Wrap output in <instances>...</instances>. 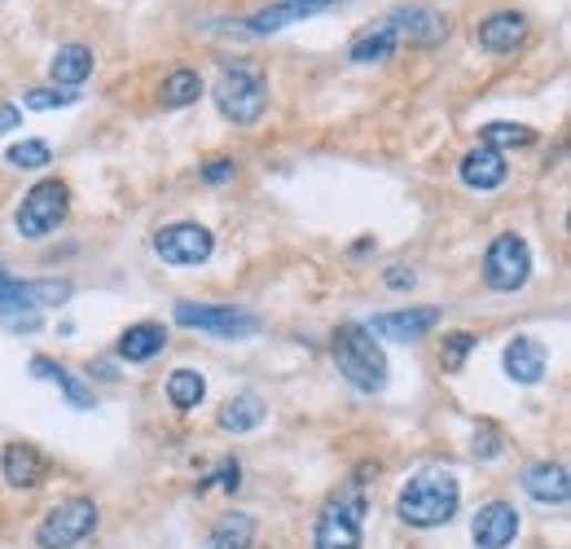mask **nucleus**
<instances>
[{
    "mask_svg": "<svg viewBox=\"0 0 571 549\" xmlns=\"http://www.w3.org/2000/svg\"><path fill=\"white\" fill-rule=\"evenodd\" d=\"M457 506H461V484H457L453 470H422V475H414V479L400 488V497H396L400 523L422 528V532L453 523Z\"/></svg>",
    "mask_w": 571,
    "mask_h": 549,
    "instance_id": "nucleus-1",
    "label": "nucleus"
},
{
    "mask_svg": "<svg viewBox=\"0 0 571 549\" xmlns=\"http://www.w3.org/2000/svg\"><path fill=\"white\" fill-rule=\"evenodd\" d=\"M330 352H335V365H339V374L356 387V392H365V396H374V392H383L387 387V356H383V347H378V338L369 334L365 326H356V322H343L335 329V343H330Z\"/></svg>",
    "mask_w": 571,
    "mask_h": 549,
    "instance_id": "nucleus-2",
    "label": "nucleus"
},
{
    "mask_svg": "<svg viewBox=\"0 0 571 549\" xmlns=\"http://www.w3.org/2000/svg\"><path fill=\"white\" fill-rule=\"evenodd\" d=\"M365 492L360 484L343 488L339 497L326 501V510L317 515V528H313V549H360L365 541Z\"/></svg>",
    "mask_w": 571,
    "mask_h": 549,
    "instance_id": "nucleus-3",
    "label": "nucleus"
},
{
    "mask_svg": "<svg viewBox=\"0 0 571 549\" xmlns=\"http://www.w3.org/2000/svg\"><path fill=\"white\" fill-rule=\"evenodd\" d=\"M212 98H216V106L225 119L233 123H255L264 110H268V84H264V75L259 71H251V67H225V75H221V84L212 89Z\"/></svg>",
    "mask_w": 571,
    "mask_h": 549,
    "instance_id": "nucleus-4",
    "label": "nucleus"
},
{
    "mask_svg": "<svg viewBox=\"0 0 571 549\" xmlns=\"http://www.w3.org/2000/svg\"><path fill=\"white\" fill-rule=\"evenodd\" d=\"M528 277H532V251H528V242L519 233H497L488 242V251H483V282H488V291L510 295V291H523Z\"/></svg>",
    "mask_w": 571,
    "mask_h": 549,
    "instance_id": "nucleus-5",
    "label": "nucleus"
},
{
    "mask_svg": "<svg viewBox=\"0 0 571 549\" xmlns=\"http://www.w3.org/2000/svg\"><path fill=\"white\" fill-rule=\"evenodd\" d=\"M67 212H71V190L62 181H40L22 194V203L13 212V228L22 237H49L67 220Z\"/></svg>",
    "mask_w": 571,
    "mask_h": 549,
    "instance_id": "nucleus-6",
    "label": "nucleus"
},
{
    "mask_svg": "<svg viewBox=\"0 0 571 549\" xmlns=\"http://www.w3.org/2000/svg\"><path fill=\"white\" fill-rule=\"evenodd\" d=\"M98 532V506L89 497H71L62 506H53L44 515V523L35 528V546L40 549H71L89 541Z\"/></svg>",
    "mask_w": 571,
    "mask_h": 549,
    "instance_id": "nucleus-7",
    "label": "nucleus"
},
{
    "mask_svg": "<svg viewBox=\"0 0 571 549\" xmlns=\"http://www.w3.org/2000/svg\"><path fill=\"white\" fill-rule=\"evenodd\" d=\"M154 251L167 264H176V268H194V264H207L212 260L216 237H212V228H203L194 220H176V224H163L154 233Z\"/></svg>",
    "mask_w": 571,
    "mask_h": 549,
    "instance_id": "nucleus-8",
    "label": "nucleus"
},
{
    "mask_svg": "<svg viewBox=\"0 0 571 549\" xmlns=\"http://www.w3.org/2000/svg\"><path fill=\"white\" fill-rule=\"evenodd\" d=\"M176 326L190 329H207L216 338H251L259 334V317L255 313H242V308H228V304H176Z\"/></svg>",
    "mask_w": 571,
    "mask_h": 549,
    "instance_id": "nucleus-9",
    "label": "nucleus"
},
{
    "mask_svg": "<svg viewBox=\"0 0 571 549\" xmlns=\"http://www.w3.org/2000/svg\"><path fill=\"white\" fill-rule=\"evenodd\" d=\"M470 537L479 549H506L519 537V510L510 501H488L479 506L475 523H470Z\"/></svg>",
    "mask_w": 571,
    "mask_h": 549,
    "instance_id": "nucleus-10",
    "label": "nucleus"
},
{
    "mask_svg": "<svg viewBox=\"0 0 571 549\" xmlns=\"http://www.w3.org/2000/svg\"><path fill=\"white\" fill-rule=\"evenodd\" d=\"M440 326V308H400V313H378L369 322V334L374 338H391V343H414L422 334Z\"/></svg>",
    "mask_w": 571,
    "mask_h": 549,
    "instance_id": "nucleus-11",
    "label": "nucleus"
},
{
    "mask_svg": "<svg viewBox=\"0 0 571 549\" xmlns=\"http://www.w3.org/2000/svg\"><path fill=\"white\" fill-rule=\"evenodd\" d=\"M387 22H391V31H396L400 44L409 40L418 49H431V44H440L449 35V18L436 13V9H396Z\"/></svg>",
    "mask_w": 571,
    "mask_h": 549,
    "instance_id": "nucleus-12",
    "label": "nucleus"
},
{
    "mask_svg": "<svg viewBox=\"0 0 571 549\" xmlns=\"http://www.w3.org/2000/svg\"><path fill=\"white\" fill-rule=\"evenodd\" d=\"M523 40H528V18L514 13V9L488 13V18L475 27V44H479L483 53H514Z\"/></svg>",
    "mask_w": 571,
    "mask_h": 549,
    "instance_id": "nucleus-13",
    "label": "nucleus"
},
{
    "mask_svg": "<svg viewBox=\"0 0 571 549\" xmlns=\"http://www.w3.org/2000/svg\"><path fill=\"white\" fill-rule=\"evenodd\" d=\"M545 365H550V347L541 338H532V334L510 338V347H506V374L519 387H537L545 378Z\"/></svg>",
    "mask_w": 571,
    "mask_h": 549,
    "instance_id": "nucleus-14",
    "label": "nucleus"
},
{
    "mask_svg": "<svg viewBox=\"0 0 571 549\" xmlns=\"http://www.w3.org/2000/svg\"><path fill=\"white\" fill-rule=\"evenodd\" d=\"M0 470H4V479H9L13 488H40V484L49 479V457H44L35 444L13 439V444H4V453H0Z\"/></svg>",
    "mask_w": 571,
    "mask_h": 549,
    "instance_id": "nucleus-15",
    "label": "nucleus"
},
{
    "mask_svg": "<svg viewBox=\"0 0 571 549\" xmlns=\"http://www.w3.org/2000/svg\"><path fill=\"white\" fill-rule=\"evenodd\" d=\"M523 492L541 506H568L571 497V479L563 461H532L523 470Z\"/></svg>",
    "mask_w": 571,
    "mask_h": 549,
    "instance_id": "nucleus-16",
    "label": "nucleus"
},
{
    "mask_svg": "<svg viewBox=\"0 0 571 549\" xmlns=\"http://www.w3.org/2000/svg\"><path fill=\"white\" fill-rule=\"evenodd\" d=\"M506 154H497L492 145H475V150H466L461 154V163H457V176H461V185H470V190H497L501 181H506Z\"/></svg>",
    "mask_w": 571,
    "mask_h": 549,
    "instance_id": "nucleus-17",
    "label": "nucleus"
},
{
    "mask_svg": "<svg viewBox=\"0 0 571 549\" xmlns=\"http://www.w3.org/2000/svg\"><path fill=\"white\" fill-rule=\"evenodd\" d=\"M255 537H259L255 515H246V510H228V515H221V519L212 523L207 546L212 549H255Z\"/></svg>",
    "mask_w": 571,
    "mask_h": 549,
    "instance_id": "nucleus-18",
    "label": "nucleus"
},
{
    "mask_svg": "<svg viewBox=\"0 0 571 549\" xmlns=\"http://www.w3.org/2000/svg\"><path fill=\"white\" fill-rule=\"evenodd\" d=\"M49 75H53V84H62V89H80V84L93 75V49H89V44H62V49L53 53V62H49Z\"/></svg>",
    "mask_w": 571,
    "mask_h": 549,
    "instance_id": "nucleus-19",
    "label": "nucleus"
},
{
    "mask_svg": "<svg viewBox=\"0 0 571 549\" xmlns=\"http://www.w3.org/2000/svg\"><path fill=\"white\" fill-rule=\"evenodd\" d=\"M163 347H167V329L159 326V322H136V326H128L119 334V356L132 360V365L159 356Z\"/></svg>",
    "mask_w": 571,
    "mask_h": 549,
    "instance_id": "nucleus-20",
    "label": "nucleus"
},
{
    "mask_svg": "<svg viewBox=\"0 0 571 549\" xmlns=\"http://www.w3.org/2000/svg\"><path fill=\"white\" fill-rule=\"evenodd\" d=\"M396 49H400V40H396L391 22L383 18V22H374L369 31H360V35L347 44V58H351V62H387Z\"/></svg>",
    "mask_w": 571,
    "mask_h": 549,
    "instance_id": "nucleus-21",
    "label": "nucleus"
},
{
    "mask_svg": "<svg viewBox=\"0 0 571 549\" xmlns=\"http://www.w3.org/2000/svg\"><path fill=\"white\" fill-rule=\"evenodd\" d=\"M31 374L35 378H49V383H58L62 387V396L71 400V409H93V392L67 369V365H58V360H49V356H35L31 360Z\"/></svg>",
    "mask_w": 571,
    "mask_h": 549,
    "instance_id": "nucleus-22",
    "label": "nucleus"
},
{
    "mask_svg": "<svg viewBox=\"0 0 571 549\" xmlns=\"http://www.w3.org/2000/svg\"><path fill=\"white\" fill-rule=\"evenodd\" d=\"M259 423H264V400H259L255 392L228 396L225 409H221V431H233V436H242V431H255Z\"/></svg>",
    "mask_w": 571,
    "mask_h": 549,
    "instance_id": "nucleus-23",
    "label": "nucleus"
},
{
    "mask_svg": "<svg viewBox=\"0 0 571 549\" xmlns=\"http://www.w3.org/2000/svg\"><path fill=\"white\" fill-rule=\"evenodd\" d=\"M198 98H203V75H198V71H190V67L172 71V75L163 80V89H159V102H163L167 110L194 106Z\"/></svg>",
    "mask_w": 571,
    "mask_h": 549,
    "instance_id": "nucleus-24",
    "label": "nucleus"
},
{
    "mask_svg": "<svg viewBox=\"0 0 571 549\" xmlns=\"http://www.w3.org/2000/svg\"><path fill=\"white\" fill-rule=\"evenodd\" d=\"M313 13H317V9L286 0V4H273V9L251 13V18H246V31H251V35H268V31H282V27H290V22H304V18H313Z\"/></svg>",
    "mask_w": 571,
    "mask_h": 549,
    "instance_id": "nucleus-25",
    "label": "nucleus"
},
{
    "mask_svg": "<svg viewBox=\"0 0 571 549\" xmlns=\"http://www.w3.org/2000/svg\"><path fill=\"white\" fill-rule=\"evenodd\" d=\"M203 396H207V378H203L198 369H176V374L167 378V400H172V409L190 414V409L203 405Z\"/></svg>",
    "mask_w": 571,
    "mask_h": 549,
    "instance_id": "nucleus-26",
    "label": "nucleus"
},
{
    "mask_svg": "<svg viewBox=\"0 0 571 549\" xmlns=\"http://www.w3.org/2000/svg\"><path fill=\"white\" fill-rule=\"evenodd\" d=\"M532 141H537V132H532L528 123H506V119L483 123V132H479V145H492L497 154H506V150H523V145H532Z\"/></svg>",
    "mask_w": 571,
    "mask_h": 549,
    "instance_id": "nucleus-27",
    "label": "nucleus"
},
{
    "mask_svg": "<svg viewBox=\"0 0 571 549\" xmlns=\"http://www.w3.org/2000/svg\"><path fill=\"white\" fill-rule=\"evenodd\" d=\"M4 159H9L13 167H22V172H40V167L53 163V150H49L44 141H18V145H9Z\"/></svg>",
    "mask_w": 571,
    "mask_h": 549,
    "instance_id": "nucleus-28",
    "label": "nucleus"
},
{
    "mask_svg": "<svg viewBox=\"0 0 571 549\" xmlns=\"http://www.w3.org/2000/svg\"><path fill=\"white\" fill-rule=\"evenodd\" d=\"M475 334H466V329H453V334H445V347H440V365L449 369V374H457L461 365H466V356L475 352Z\"/></svg>",
    "mask_w": 571,
    "mask_h": 549,
    "instance_id": "nucleus-29",
    "label": "nucleus"
},
{
    "mask_svg": "<svg viewBox=\"0 0 571 549\" xmlns=\"http://www.w3.org/2000/svg\"><path fill=\"white\" fill-rule=\"evenodd\" d=\"M470 453H475L479 461L501 457V453H506V431H501L497 423H479V427H475V444H470Z\"/></svg>",
    "mask_w": 571,
    "mask_h": 549,
    "instance_id": "nucleus-30",
    "label": "nucleus"
},
{
    "mask_svg": "<svg viewBox=\"0 0 571 549\" xmlns=\"http://www.w3.org/2000/svg\"><path fill=\"white\" fill-rule=\"evenodd\" d=\"M80 93H58V89H31L22 93V106L27 110H58V106H75Z\"/></svg>",
    "mask_w": 571,
    "mask_h": 549,
    "instance_id": "nucleus-31",
    "label": "nucleus"
},
{
    "mask_svg": "<svg viewBox=\"0 0 571 549\" xmlns=\"http://www.w3.org/2000/svg\"><path fill=\"white\" fill-rule=\"evenodd\" d=\"M233 172H237L233 159H212V163L203 167V181H207V185H225V181H233Z\"/></svg>",
    "mask_w": 571,
    "mask_h": 549,
    "instance_id": "nucleus-32",
    "label": "nucleus"
},
{
    "mask_svg": "<svg viewBox=\"0 0 571 549\" xmlns=\"http://www.w3.org/2000/svg\"><path fill=\"white\" fill-rule=\"evenodd\" d=\"M383 282H387V286H391V291H409V286H414V273H409V268H405V264H391V268H387V277H383Z\"/></svg>",
    "mask_w": 571,
    "mask_h": 549,
    "instance_id": "nucleus-33",
    "label": "nucleus"
},
{
    "mask_svg": "<svg viewBox=\"0 0 571 549\" xmlns=\"http://www.w3.org/2000/svg\"><path fill=\"white\" fill-rule=\"evenodd\" d=\"M18 119H22V110L18 106H0V136H4V132H13V128H18Z\"/></svg>",
    "mask_w": 571,
    "mask_h": 549,
    "instance_id": "nucleus-34",
    "label": "nucleus"
},
{
    "mask_svg": "<svg viewBox=\"0 0 571 549\" xmlns=\"http://www.w3.org/2000/svg\"><path fill=\"white\" fill-rule=\"evenodd\" d=\"M295 4H308V9H326V4H339V0H295Z\"/></svg>",
    "mask_w": 571,
    "mask_h": 549,
    "instance_id": "nucleus-35",
    "label": "nucleus"
}]
</instances>
